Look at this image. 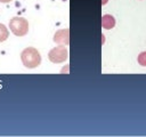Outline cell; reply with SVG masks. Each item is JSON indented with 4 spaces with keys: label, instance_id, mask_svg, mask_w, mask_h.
Wrapping results in <instances>:
<instances>
[{
    "label": "cell",
    "instance_id": "obj_1",
    "mask_svg": "<svg viewBox=\"0 0 146 137\" xmlns=\"http://www.w3.org/2000/svg\"><path fill=\"white\" fill-rule=\"evenodd\" d=\"M21 59L25 67L27 68H34L41 63V56L38 49L33 47H27L21 53Z\"/></svg>",
    "mask_w": 146,
    "mask_h": 137
},
{
    "label": "cell",
    "instance_id": "obj_2",
    "mask_svg": "<svg viewBox=\"0 0 146 137\" xmlns=\"http://www.w3.org/2000/svg\"><path fill=\"white\" fill-rule=\"evenodd\" d=\"M9 29L15 35L23 37L29 31V22L24 17H13L9 22Z\"/></svg>",
    "mask_w": 146,
    "mask_h": 137
},
{
    "label": "cell",
    "instance_id": "obj_3",
    "mask_svg": "<svg viewBox=\"0 0 146 137\" xmlns=\"http://www.w3.org/2000/svg\"><path fill=\"white\" fill-rule=\"evenodd\" d=\"M67 57H68V50H67V48H66L65 46H63V45H59L58 47L52 48V49L48 53V58H49V61L52 62V63H56V64L65 62V61L67 59Z\"/></svg>",
    "mask_w": 146,
    "mask_h": 137
},
{
    "label": "cell",
    "instance_id": "obj_4",
    "mask_svg": "<svg viewBox=\"0 0 146 137\" xmlns=\"http://www.w3.org/2000/svg\"><path fill=\"white\" fill-rule=\"evenodd\" d=\"M54 42L63 46H67L70 43V30L68 29H63L58 30L54 34Z\"/></svg>",
    "mask_w": 146,
    "mask_h": 137
},
{
    "label": "cell",
    "instance_id": "obj_5",
    "mask_svg": "<svg viewBox=\"0 0 146 137\" xmlns=\"http://www.w3.org/2000/svg\"><path fill=\"white\" fill-rule=\"evenodd\" d=\"M102 26L105 30L113 29L115 26V18L112 15H110V14L103 15V17H102Z\"/></svg>",
    "mask_w": 146,
    "mask_h": 137
},
{
    "label": "cell",
    "instance_id": "obj_6",
    "mask_svg": "<svg viewBox=\"0 0 146 137\" xmlns=\"http://www.w3.org/2000/svg\"><path fill=\"white\" fill-rule=\"evenodd\" d=\"M9 37V32H8V29L0 23V42H3L8 39Z\"/></svg>",
    "mask_w": 146,
    "mask_h": 137
},
{
    "label": "cell",
    "instance_id": "obj_7",
    "mask_svg": "<svg viewBox=\"0 0 146 137\" xmlns=\"http://www.w3.org/2000/svg\"><path fill=\"white\" fill-rule=\"evenodd\" d=\"M138 63L141 66H146V51H141L138 55Z\"/></svg>",
    "mask_w": 146,
    "mask_h": 137
},
{
    "label": "cell",
    "instance_id": "obj_8",
    "mask_svg": "<svg viewBox=\"0 0 146 137\" xmlns=\"http://www.w3.org/2000/svg\"><path fill=\"white\" fill-rule=\"evenodd\" d=\"M108 0H102V5H106Z\"/></svg>",
    "mask_w": 146,
    "mask_h": 137
},
{
    "label": "cell",
    "instance_id": "obj_9",
    "mask_svg": "<svg viewBox=\"0 0 146 137\" xmlns=\"http://www.w3.org/2000/svg\"><path fill=\"white\" fill-rule=\"evenodd\" d=\"M11 0H0V2H10Z\"/></svg>",
    "mask_w": 146,
    "mask_h": 137
}]
</instances>
